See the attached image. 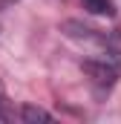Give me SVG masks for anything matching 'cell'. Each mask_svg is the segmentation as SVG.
<instances>
[{
    "instance_id": "cell-1",
    "label": "cell",
    "mask_w": 121,
    "mask_h": 124,
    "mask_svg": "<svg viewBox=\"0 0 121 124\" xmlns=\"http://www.w3.org/2000/svg\"><path fill=\"white\" fill-rule=\"evenodd\" d=\"M84 9L92 15H113V3L110 0H84Z\"/></svg>"
},
{
    "instance_id": "cell-2",
    "label": "cell",
    "mask_w": 121,
    "mask_h": 124,
    "mask_svg": "<svg viewBox=\"0 0 121 124\" xmlns=\"http://www.w3.org/2000/svg\"><path fill=\"white\" fill-rule=\"evenodd\" d=\"M23 116L32 118V121H49V116H46L43 110H35V107H26V110H23Z\"/></svg>"
}]
</instances>
